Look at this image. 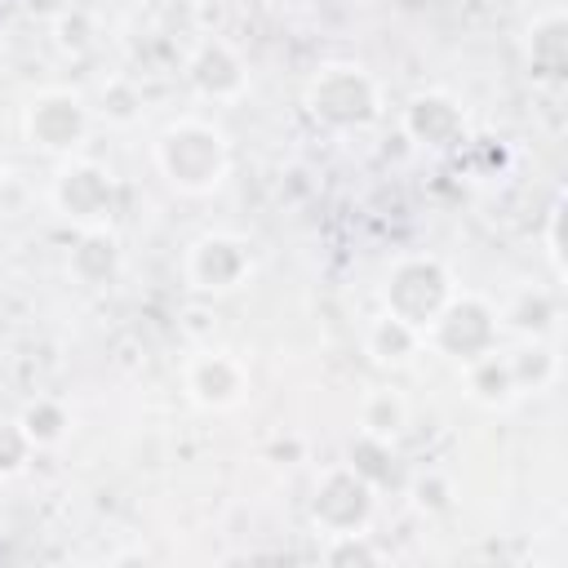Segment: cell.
<instances>
[{"label":"cell","instance_id":"2","mask_svg":"<svg viewBox=\"0 0 568 568\" xmlns=\"http://www.w3.org/2000/svg\"><path fill=\"white\" fill-rule=\"evenodd\" d=\"M311 111L328 124H359L377 111L373 106V84L355 67H328L311 89Z\"/></svg>","mask_w":568,"mask_h":568},{"label":"cell","instance_id":"9","mask_svg":"<svg viewBox=\"0 0 568 568\" xmlns=\"http://www.w3.org/2000/svg\"><path fill=\"white\" fill-rule=\"evenodd\" d=\"M399 426H404V404H399V395L382 390V395H373V399L364 404V430H368L373 439H390V435H399Z\"/></svg>","mask_w":568,"mask_h":568},{"label":"cell","instance_id":"10","mask_svg":"<svg viewBox=\"0 0 568 568\" xmlns=\"http://www.w3.org/2000/svg\"><path fill=\"white\" fill-rule=\"evenodd\" d=\"M0 182H4V164H0Z\"/></svg>","mask_w":568,"mask_h":568},{"label":"cell","instance_id":"8","mask_svg":"<svg viewBox=\"0 0 568 568\" xmlns=\"http://www.w3.org/2000/svg\"><path fill=\"white\" fill-rule=\"evenodd\" d=\"M444 120H462V115L453 111V102H444V98H417V102H413V111H408L413 133H417V138H426L430 146H444V133H439V124H444Z\"/></svg>","mask_w":568,"mask_h":568},{"label":"cell","instance_id":"3","mask_svg":"<svg viewBox=\"0 0 568 568\" xmlns=\"http://www.w3.org/2000/svg\"><path fill=\"white\" fill-rule=\"evenodd\" d=\"M58 204L67 217H80L89 226L102 222V213L111 209V178L93 164H75L58 178Z\"/></svg>","mask_w":568,"mask_h":568},{"label":"cell","instance_id":"7","mask_svg":"<svg viewBox=\"0 0 568 568\" xmlns=\"http://www.w3.org/2000/svg\"><path fill=\"white\" fill-rule=\"evenodd\" d=\"M417 342H422V333L413 328V324H404V320H395V315H386L377 328H373V337H368V346H373V355L377 359H390V364H399V359H408L413 351H417Z\"/></svg>","mask_w":568,"mask_h":568},{"label":"cell","instance_id":"4","mask_svg":"<svg viewBox=\"0 0 568 568\" xmlns=\"http://www.w3.org/2000/svg\"><path fill=\"white\" fill-rule=\"evenodd\" d=\"M244 271H248V253H244L240 240L204 235V240L191 248V280H195L200 288H235Z\"/></svg>","mask_w":568,"mask_h":568},{"label":"cell","instance_id":"6","mask_svg":"<svg viewBox=\"0 0 568 568\" xmlns=\"http://www.w3.org/2000/svg\"><path fill=\"white\" fill-rule=\"evenodd\" d=\"M191 390L200 404H235L240 399V368L226 355H204L191 364Z\"/></svg>","mask_w":568,"mask_h":568},{"label":"cell","instance_id":"1","mask_svg":"<svg viewBox=\"0 0 568 568\" xmlns=\"http://www.w3.org/2000/svg\"><path fill=\"white\" fill-rule=\"evenodd\" d=\"M160 164H164V173H169L173 186H182V191H209L226 173L222 133H213L209 124H178L160 142Z\"/></svg>","mask_w":568,"mask_h":568},{"label":"cell","instance_id":"5","mask_svg":"<svg viewBox=\"0 0 568 568\" xmlns=\"http://www.w3.org/2000/svg\"><path fill=\"white\" fill-rule=\"evenodd\" d=\"M31 138L49 151H67L84 138V106L67 93H53V98H40L31 106Z\"/></svg>","mask_w":568,"mask_h":568}]
</instances>
